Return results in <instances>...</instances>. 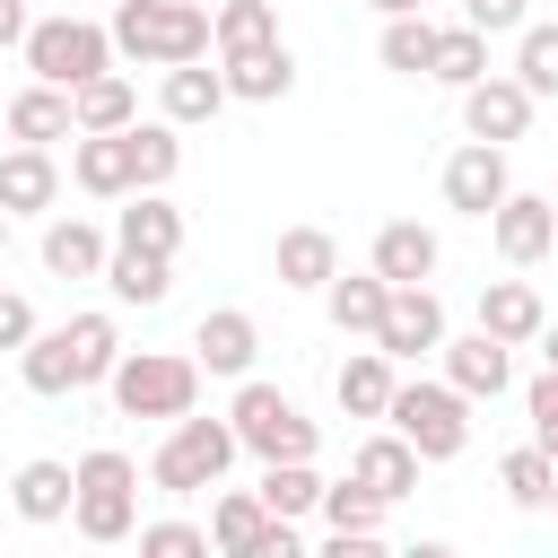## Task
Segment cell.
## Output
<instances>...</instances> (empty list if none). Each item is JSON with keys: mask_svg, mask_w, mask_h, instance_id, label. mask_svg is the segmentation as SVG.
Wrapping results in <instances>:
<instances>
[{"mask_svg": "<svg viewBox=\"0 0 558 558\" xmlns=\"http://www.w3.org/2000/svg\"><path fill=\"white\" fill-rule=\"evenodd\" d=\"M541 340H549V366H558V331H541Z\"/></svg>", "mask_w": 558, "mask_h": 558, "instance_id": "obj_48", "label": "cell"}, {"mask_svg": "<svg viewBox=\"0 0 558 558\" xmlns=\"http://www.w3.org/2000/svg\"><path fill=\"white\" fill-rule=\"evenodd\" d=\"M331 270H340V244L323 227H288L279 235V288H331Z\"/></svg>", "mask_w": 558, "mask_h": 558, "instance_id": "obj_29", "label": "cell"}, {"mask_svg": "<svg viewBox=\"0 0 558 558\" xmlns=\"http://www.w3.org/2000/svg\"><path fill=\"white\" fill-rule=\"evenodd\" d=\"M70 174H78V192H96V201H122V192H140L131 131H78V148H70Z\"/></svg>", "mask_w": 558, "mask_h": 558, "instance_id": "obj_13", "label": "cell"}, {"mask_svg": "<svg viewBox=\"0 0 558 558\" xmlns=\"http://www.w3.org/2000/svg\"><path fill=\"white\" fill-rule=\"evenodd\" d=\"M0 253H9V209H0Z\"/></svg>", "mask_w": 558, "mask_h": 558, "instance_id": "obj_47", "label": "cell"}, {"mask_svg": "<svg viewBox=\"0 0 558 558\" xmlns=\"http://www.w3.org/2000/svg\"><path fill=\"white\" fill-rule=\"evenodd\" d=\"M70 349H78V384H105L122 366V331L113 314H70Z\"/></svg>", "mask_w": 558, "mask_h": 558, "instance_id": "obj_35", "label": "cell"}, {"mask_svg": "<svg viewBox=\"0 0 558 558\" xmlns=\"http://www.w3.org/2000/svg\"><path fill=\"white\" fill-rule=\"evenodd\" d=\"M514 78L532 96H558V17L549 26H523V52H514Z\"/></svg>", "mask_w": 558, "mask_h": 558, "instance_id": "obj_40", "label": "cell"}, {"mask_svg": "<svg viewBox=\"0 0 558 558\" xmlns=\"http://www.w3.org/2000/svg\"><path fill=\"white\" fill-rule=\"evenodd\" d=\"M331 392H340V410H349V418H384V410H392V392H401V375H392V357H384V349H349V366L331 375Z\"/></svg>", "mask_w": 558, "mask_h": 558, "instance_id": "obj_20", "label": "cell"}, {"mask_svg": "<svg viewBox=\"0 0 558 558\" xmlns=\"http://www.w3.org/2000/svg\"><path fill=\"white\" fill-rule=\"evenodd\" d=\"M549 506H558V488H549Z\"/></svg>", "mask_w": 558, "mask_h": 558, "instance_id": "obj_50", "label": "cell"}, {"mask_svg": "<svg viewBox=\"0 0 558 558\" xmlns=\"http://www.w3.org/2000/svg\"><path fill=\"white\" fill-rule=\"evenodd\" d=\"M445 384L471 392V401H497L514 384V349L497 331H471V340H445Z\"/></svg>", "mask_w": 558, "mask_h": 558, "instance_id": "obj_14", "label": "cell"}, {"mask_svg": "<svg viewBox=\"0 0 558 558\" xmlns=\"http://www.w3.org/2000/svg\"><path fill=\"white\" fill-rule=\"evenodd\" d=\"M17 375H26V392H78V349H70V323L61 331H35L26 349H17Z\"/></svg>", "mask_w": 558, "mask_h": 558, "instance_id": "obj_28", "label": "cell"}, {"mask_svg": "<svg viewBox=\"0 0 558 558\" xmlns=\"http://www.w3.org/2000/svg\"><path fill=\"white\" fill-rule=\"evenodd\" d=\"M78 131V105H70V87H52V78H35L26 96H9V140H70Z\"/></svg>", "mask_w": 558, "mask_h": 558, "instance_id": "obj_21", "label": "cell"}, {"mask_svg": "<svg viewBox=\"0 0 558 558\" xmlns=\"http://www.w3.org/2000/svg\"><path fill=\"white\" fill-rule=\"evenodd\" d=\"M26 70L52 78V87H87L96 70H113V26H87V17H35V26H26Z\"/></svg>", "mask_w": 558, "mask_h": 558, "instance_id": "obj_5", "label": "cell"}, {"mask_svg": "<svg viewBox=\"0 0 558 558\" xmlns=\"http://www.w3.org/2000/svg\"><path fill=\"white\" fill-rule=\"evenodd\" d=\"M375 270H384L392 288H410V279H436V227H418V218H392V227L375 235Z\"/></svg>", "mask_w": 558, "mask_h": 558, "instance_id": "obj_25", "label": "cell"}, {"mask_svg": "<svg viewBox=\"0 0 558 558\" xmlns=\"http://www.w3.org/2000/svg\"><path fill=\"white\" fill-rule=\"evenodd\" d=\"M52 192H61V166H52L35 140H17V148L0 157V209H52Z\"/></svg>", "mask_w": 558, "mask_h": 558, "instance_id": "obj_27", "label": "cell"}, {"mask_svg": "<svg viewBox=\"0 0 558 558\" xmlns=\"http://www.w3.org/2000/svg\"><path fill=\"white\" fill-rule=\"evenodd\" d=\"M532 105H541V96H532L523 78H471V87H462V131L506 148V140L532 131Z\"/></svg>", "mask_w": 558, "mask_h": 558, "instance_id": "obj_9", "label": "cell"}, {"mask_svg": "<svg viewBox=\"0 0 558 558\" xmlns=\"http://www.w3.org/2000/svg\"><path fill=\"white\" fill-rule=\"evenodd\" d=\"M26 26H35V17H26V0H0V52H9V44H26Z\"/></svg>", "mask_w": 558, "mask_h": 558, "instance_id": "obj_45", "label": "cell"}, {"mask_svg": "<svg viewBox=\"0 0 558 558\" xmlns=\"http://www.w3.org/2000/svg\"><path fill=\"white\" fill-rule=\"evenodd\" d=\"M26 340H35V305L17 288H0V349H26Z\"/></svg>", "mask_w": 558, "mask_h": 558, "instance_id": "obj_43", "label": "cell"}, {"mask_svg": "<svg viewBox=\"0 0 558 558\" xmlns=\"http://www.w3.org/2000/svg\"><path fill=\"white\" fill-rule=\"evenodd\" d=\"M488 227H497V253H506L514 270H532V262L558 244V201H541V192H506Z\"/></svg>", "mask_w": 558, "mask_h": 558, "instance_id": "obj_12", "label": "cell"}, {"mask_svg": "<svg viewBox=\"0 0 558 558\" xmlns=\"http://www.w3.org/2000/svg\"><path fill=\"white\" fill-rule=\"evenodd\" d=\"M218 105H227V70H201V61L166 70V122H209Z\"/></svg>", "mask_w": 558, "mask_h": 558, "instance_id": "obj_30", "label": "cell"}, {"mask_svg": "<svg viewBox=\"0 0 558 558\" xmlns=\"http://www.w3.org/2000/svg\"><path fill=\"white\" fill-rule=\"evenodd\" d=\"M349 480H366V488L392 506V497H410V488H418V445H410L401 427H392V436H366V445L349 453Z\"/></svg>", "mask_w": 558, "mask_h": 558, "instance_id": "obj_17", "label": "cell"}, {"mask_svg": "<svg viewBox=\"0 0 558 558\" xmlns=\"http://www.w3.org/2000/svg\"><path fill=\"white\" fill-rule=\"evenodd\" d=\"M9 497H17L26 523H61V514L78 506V471H70V462H26V471L9 480Z\"/></svg>", "mask_w": 558, "mask_h": 558, "instance_id": "obj_26", "label": "cell"}, {"mask_svg": "<svg viewBox=\"0 0 558 558\" xmlns=\"http://www.w3.org/2000/svg\"><path fill=\"white\" fill-rule=\"evenodd\" d=\"M497 480H506V497H514V506H549V488H558V462H549L541 445H514V453L497 462Z\"/></svg>", "mask_w": 558, "mask_h": 558, "instance_id": "obj_38", "label": "cell"}, {"mask_svg": "<svg viewBox=\"0 0 558 558\" xmlns=\"http://www.w3.org/2000/svg\"><path fill=\"white\" fill-rule=\"evenodd\" d=\"M209 44H218V26L201 0H122L113 9V52H131V61L174 70V61H201Z\"/></svg>", "mask_w": 558, "mask_h": 558, "instance_id": "obj_1", "label": "cell"}, {"mask_svg": "<svg viewBox=\"0 0 558 558\" xmlns=\"http://www.w3.org/2000/svg\"><path fill=\"white\" fill-rule=\"evenodd\" d=\"M218 70H227V96H244V105H270V96L296 87V61H288L279 35L270 44H244V52H218Z\"/></svg>", "mask_w": 558, "mask_h": 558, "instance_id": "obj_15", "label": "cell"}, {"mask_svg": "<svg viewBox=\"0 0 558 558\" xmlns=\"http://www.w3.org/2000/svg\"><path fill=\"white\" fill-rule=\"evenodd\" d=\"M105 253H113V244H105L87 218H52V227H44V270H52V279H105Z\"/></svg>", "mask_w": 558, "mask_h": 558, "instance_id": "obj_24", "label": "cell"}, {"mask_svg": "<svg viewBox=\"0 0 558 558\" xmlns=\"http://www.w3.org/2000/svg\"><path fill=\"white\" fill-rule=\"evenodd\" d=\"M375 9H384V17H410V9H418V0H375Z\"/></svg>", "mask_w": 558, "mask_h": 558, "instance_id": "obj_46", "label": "cell"}, {"mask_svg": "<svg viewBox=\"0 0 558 558\" xmlns=\"http://www.w3.org/2000/svg\"><path fill=\"white\" fill-rule=\"evenodd\" d=\"M140 549H148V558H201L209 532H201V523H140Z\"/></svg>", "mask_w": 558, "mask_h": 558, "instance_id": "obj_42", "label": "cell"}, {"mask_svg": "<svg viewBox=\"0 0 558 558\" xmlns=\"http://www.w3.org/2000/svg\"><path fill=\"white\" fill-rule=\"evenodd\" d=\"M183 122H131V166H140V192H157L174 166H183Z\"/></svg>", "mask_w": 558, "mask_h": 558, "instance_id": "obj_37", "label": "cell"}, {"mask_svg": "<svg viewBox=\"0 0 558 558\" xmlns=\"http://www.w3.org/2000/svg\"><path fill=\"white\" fill-rule=\"evenodd\" d=\"M227 418H235L244 453H262V462H314V418H305L279 384H244Z\"/></svg>", "mask_w": 558, "mask_h": 558, "instance_id": "obj_7", "label": "cell"}, {"mask_svg": "<svg viewBox=\"0 0 558 558\" xmlns=\"http://www.w3.org/2000/svg\"><path fill=\"white\" fill-rule=\"evenodd\" d=\"M70 523H78L87 541H131V532H140V471H131V453L96 445V453L78 462V506H70Z\"/></svg>", "mask_w": 558, "mask_h": 558, "instance_id": "obj_4", "label": "cell"}, {"mask_svg": "<svg viewBox=\"0 0 558 558\" xmlns=\"http://www.w3.org/2000/svg\"><path fill=\"white\" fill-rule=\"evenodd\" d=\"M523 410H532V445H541V453L558 462V366H549V375H532Z\"/></svg>", "mask_w": 558, "mask_h": 558, "instance_id": "obj_41", "label": "cell"}, {"mask_svg": "<svg viewBox=\"0 0 558 558\" xmlns=\"http://www.w3.org/2000/svg\"><path fill=\"white\" fill-rule=\"evenodd\" d=\"M323 523H331V541H375L384 532V497L366 488V480H340V488H323V506H314Z\"/></svg>", "mask_w": 558, "mask_h": 558, "instance_id": "obj_32", "label": "cell"}, {"mask_svg": "<svg viewBox=\"0 0 558 558\" xmlns=\"http://www.w3.org/2000/svg\"><path fill=\"white\" fill-rule=\"evenodd\" d=\"M323 296H331V323H340L349 340H375V331H384V305H392V279H384V270H349V279L331 270Z\"/></svg>", "mask_w": 558, "mask_h": 558, "instance_id": "obj_18", "label": "cell"}, {"mask_svg": "<svg viewBox=\"0 0 558 558\" xmlns=\"http://www.w3.org/2000/svg\"><path fill=\"white\" fill-rule=\"evenodd\" d=\"M70 105H78V131H131V122H140L131 78H113V70H96L87 87H70Z\"/></svg>", "mask_w": 558, "mask_h": 558, "instance_id": "obj_31", "label": "cell"}, {"mask_svg": "<svg viewBox=\"0 0 558 558\" xmlns=\"http://www.w3.org/2000/svg\"><path fill=\"white\" fill-rule=\"evenodd\" d=\"M375 349H384V357H427V349H445V305H436V288H427V279L392 288Z\"/></svg>", "mask_w": 558, "mask_h": 558, "instance_id": "obj_11", "label": "cell"}, {"mask_svg": "<svg viewBox=\"0 0 558 558\" xmlns=\"http://www.w3.org/2000/svg\"><path fill=\"white\" fill-rule=\"evenodd\" d=\"M462 17L480 35H497V26H523V0H462Z\"/></svg>", "mask_w": 558, "mask_h": 558, "instance_id": "obj_44", "label": "cell"}, {"mask_svg": "<svg viewBox=\"0 0 558 558\" xmlns=\"http://www.w3.org/2000/svg\"><path fill=\"white\" fill-rule=\"evenodd\" d=\"M506 192H514V183H506V148H497V140H471V148L445 157V201H453L462 218H497Z\"/></svg>", "mask_w": 558, "mask_h": 558, "instance_id": "obj_10", "label": "cell"}, {"mask_svg": "<svg viewBox=\"0 0 558 558\" xmlns=\"http://www.w3.org/2000/svg\"><path fill=\"white\" fill-rule=\"evenodd\" d=\"M262 506L270 514H314L323 506V480H314V462H262Z\"/></svg>", "mask_w": 558, "mask_h": 558, "instance_id": "obj_36", "label": "cell"}, {"mask_svg": "<svg viewBox=\"0 0 558 558\" xmlns=\"http://www.w3.org/2000/svg\"><path fill=\"white\" fill-rule=\"evenodd\" d=\"M105 288H113L122 305H166L174 262H166V253H140V244H122V235H113V253H105Z\"/></svg>", "mask_w": 558, "mask_h": 558, "instance_id": "obj_23", "label": "cell"}, {"mask_svg": "<svg viewBox=\"0 0 558 558\" xmlns=\"http://www.w3.org/2000/svg\"><path fill=\"white\" fill-rule=\"evenodd\" d=\"M253 349H262V331H253L244 305H218V314H201V331H192V357H201L209 375H244Z\"/></svg>", "mask_w": 558, "mask_h": 558, "instance_id": "obj_16", "label": "cell"}, {"mask_svg": "<svg viewBox=\"0 0 558 558\" xmlns=\"http://www.w3.org/2000/svg\"><path fill=\"white\" fill-rule=\"evenodd\" d=\"M113 235L122 244H140V253H183V209L174 201H157V192H122V218H113Z\"/></svg>", "mask_w": 558, "mask_h": 558, "instance_id": "obj_22", "label": "cell"}, {"mask_svg": "<svg viewBox=\"0 0 558 558\" xmlns=\"http://www.w3.org/2000/svg\"><path fill=\"white\" fill-rule=\"evenodd\" d=\"M427 78H445V87H471V78H488V35L462 17V26H436V70Z\"/></svg>", "mask_w": 558, "mask_h": 558, "instance_id": "obj_34", "label": "cell"}, {"mask_svg": "<svg viewBox=\"0 0 558 558\" xmlns=\"http://www.w3.org/2000/svg\"><path fill=\"white\" fill-rule=\"evenodd\" d=\"M209 549H227V558H296L305 541H296L288 514L262 506V488H227L218 514H209Z\"/></svg>", "mask_w": 558, "mask_h": 558, "instance_id": "obj_8", "label": "cell"}, {"mask_svg": "<svg viewBox=\"0 0 558 558\" xmlns=\"http://www.w3.org/2000/svg\"><path fill=\"white\" fill-rule=\"evenodd\" d=\"M375 52H384V70L427 78V70H436V26H427L418 9H410V17H384V44H375Z\"/></svg>", "mask_w": 558, "mask_h": 558, "instance_id": "obj_33", "label": "cell"}, {"mask_svg": "<svg viewBox=\"0 0 558 558\" xmlns=\"http://www.w3.org/2000/svg\"><path fill=\"white\" fill-rule=\"evenodd\" d=\"M0 131H9V105H0Z\"/></svg>", "mask_w": 558, "mask_h": 558, "instance_id": "obj_49", "label": "cell"}, {"mask_svg": "<svg viewBox=\"0 0 558 558\" xmlns=\"http://www.w3.org/2000/svg\"><path fill=\"white\" fill-rule=\"evenodd\" d=\"M122 418H183L201 392V357H166V349H122V366L105 375Z\"/></svg>", "mask_w": 558, "mask_h": 558, "instance_id": "obj_3", "label": "cell"}, {"mask_svg": "<svg viewBox=\"0 0 558 558\" xmlns=\"http://www.w3.org/2000/svg\"><path fill=\"white\" fill-rule=\"evenodd\" d=\"M480 331H497L506 349H523V340L549 331V314H541V296H532L523 279H488V288H480Z\"/></svg>", "mask_w": 558, "mask_h": 558, "instance_id": "obj_19", "label": "cell"}, {"mask_svg": "<svg viewBox=\"0 0 558 558\" xmlns=\"http://www.w3.org/2000/svg\"><path fill=\"white\" fill-rule=\"evenodd\" d=\"M218 52H244V44H270L279 35V17H270V0H218Z\"/></svg>", "mask_w": 558, "mask_h": 558, "instance_id": "obj_39", "label": "cell"}, {"mask_svg": "<svg viewBox=\"0 0 558 558\" xmlns=\"http://www.w3.org/2000/svg\"><path fill=\"white\" fill-rule=\"evenodd\" d=\"M244 453V436H235V418H174L166 427V445H157V462H148V480L166 488V497H201V488H218V471Z\"/></svg>", "mask_w": 558, "mask_h": 558, "instance_id": "obj_2", "label": "cell"}, {"mask_svg": "<svg viewBox=\"0 0 558 558\" xmlns=\"http://www.w3.org/2000/svg\"><path fill=\"white\" fill-rule=\"evenodd\" d=\"M384 418L418 445V462H453L471 445V392H453V384H401Z\"/></svg>", "mask_w": 558, "mask_h": 558, "instance_id": "obj_6", "label": "cell"}]
</instances>
